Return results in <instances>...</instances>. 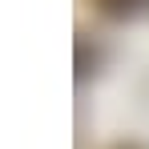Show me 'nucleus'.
Wrapping results in <instances>:
<instances>
[{
	"instance_id": "obj_2",
	"label": "nucleus",
	"mask_w": 149,
	"mask_h": 149,
	"mask_svg": "<svg viewBox=\"0 0 149 149\" xmlns=\"http://www.w3.org/2000/svg\"><path fill=\"white\" fill-rule=\"evenodd\" d=\"M117 149H141V145H117Z\"/></svg>"
},
{
	"instance_id": "obj_1",
	"label": "nucleus",
	"mask_w": 149,
	"mask_h": 149,
	"mask_svg": "<svg viewBox=\"0 0 149 149\" xmlns=\"http://www.w3.org/2000/svg\"><path fill=\"white\" fill-rule=\"evenodd\" d=\"M145 4L149 0H97L101 12H105V16H117V20H121V16H133V12L145 8Z\"/></svg>"
}]
</instances>
